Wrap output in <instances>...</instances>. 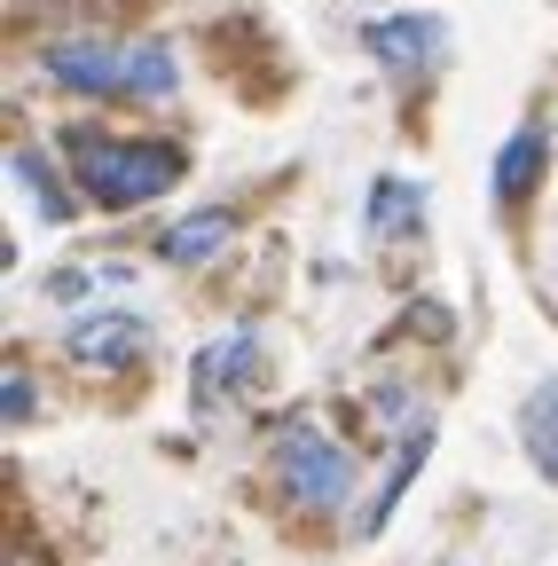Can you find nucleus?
<instances>
[{
    "label": "nucleus",
    "instance_id": "f257e3e1",
    "mask_svg": "<svg viewBox=\"0 0 558 566\" xmlns=\"http://www.w3.org/2000/svg\"><path fill=\"white\" fill-rule=\"evenodd\" d=\"M40 71L72 95H126V103H158L181 87V63L166 40H110V32H72V40H48Z\"/></svg>",
    "mask_w": 558,
    "mask_h": 566
},
{
    "label": "nucleus",
    "instance_id": "f03ea898",
    "mask_svg": "<svg viewBox=\"0 0 558 566\" xmlns=\"http://www.w3.org/2000/svg\"><path fill=\"white\" fill-rule=\"evenodd\" d=\"M72 166H80V197L103 212H134L181 181V150L158 134H103V126H72Z\"/></svg>",
    "mask_w": 558,
    "mask_h": 566
},
{
    "label": "nucleus",
    "instance_id": "7ed1b4c3",
    "mask_svg": "<svg viewBox=\"0 0 558 566\" xmlns=\"http://www.w3.org/2000/svg\"><path fill=\"white\" fill-rule=\"evenodd\" d=\"M275 480H284V495L299 512H315V520H330V512H346L355 504V457H346L323 424H307V417H292V424H275Z\"/></svg>",
    "mask_w": 558,
    "mask_h": 566
},
{
    "label": "nucleus",
    "instance_id": "20e7f679",
    "mask_svg": "<svg viewBox=\"0 0 558 566\" xmlns=\"http://www.w3.org/2000/svg\"><path fill=\"white\" fill-rule=\"evenodd\" d=\"M63 346H72V363H87V370H134L150 354V323L126 315V307H103V315H80L63 331Z\"/></svg>",
    "mask_w": 558,
    "mask_h": 566
},
{
    "label": "nucleus",
    "instance_id": "39448f33",
    "mask_svg": "<svg viewBox=\"0 0 558 566\" xmlns=\"http://www.w3.org/2000/svg\"><path fill=\"white\" fill-rule=\"evenodd\" d=\"M362 40H370V55L393 71V80H425V71H441L449 24L441 17H378Z\"/></svg>",
    "mask_w": 558,
    "mask_h": 566
},
{
    "label": "nucleus",
    "instance_id": "423d86ee",
    "mask_svg": "<svg viewBox=\"0 0 558 566\" xmlns=\"http://www.w3.org/2000/svg\"><path fill=\"white\" fill-rule=\"evenodd\" d=\"M229 244H236V212L229 205H204V212H189V221L158 229V260L166 268H204V260H221Z\"/></svg>",
    "mask_w": 558,
    "mask_h": 566
},
{
    "label": "nucleus",
    "instance_id": "0eeeda50",
    "mask_svg": "<svg viewBox=\"0 0 558 566\" xmlns=\"http://www.w3.org/2000/svg\"><path fill=\"white\" fill-rule=\"evenodd\" d=\"M519 449L543 480H558V370L543 386H527V401H519Z\"/></svg>",
    "mask_w": 558,
    "mask_h": 566
},
{
    "label": "nucleus",
    "instance_id": "6e6552de",
    "mask_svg": "<svg viewBox=\"0 0 558 566\" xmlns=\"http://www.w3.org/2000/svg\"><path fill=\"white\" fill-rule=\"evenodd\" d=\"M252 354H260V331L252 323H236L229 338H213V346L197 354V401H213L221 386H244L252 378Z\"/></svg>",
    "mask_w": 558,
    "mask_h": 566
},
{
    "label": "nucleus",
    "instance_id": "1a4fd4ad",
    "mask_svg": "<svg viewBox=\"0 0 558 566\" xmlns=\"http://www.w3.org/2000/svg\"><path fill=\"white\" fill-rule=\"evenodd\" d=\"M425 457H433V424H425V417H417V424H409V433L393 441V464H386V488H378V504L362 512V527H370V535H378V527L393 520V504H401V495H409V480H417V464H425Z\"/></svg>",
    "mask_w": 558,
    "mask_h": 566
},
{
    "label": "nucleus",
    "instance_id": "9d476101",
    "mask_svg": "<svg viewBox=\"0 0 558 566\" xmlns=\"http://www.w3.org/2000/svg\"><path fill=\"white\" fill-rule=\"evenodd\" d=\"M543 158H550V134H543V126H519L504 150H496V205H519V197L535 189Z\"/></svg>",
    "mask_w": 558,
    "mask_h": 566
},
{
    "label": "nucleus",
    "instance_id": "9b49d317",
    "mask_svg": "<svg viewBox=\"0 0 558 566\" xmlns=\"http://www.w3.org/2000/svg\"><path fill=\"white\" fill-rule=\"evenodd\" d=\"M9 174H17V189L40 205V221H48V229H63V221H72V189L55 181V166H48L40 150H9Z\"/></svg>",
    "mask_w": 558,
    "mask_h": 566
},
{
    "label": "nucleus",
    "instance_id": "f8f14e48",
    "mask_svg": "<svg viewBox=\"0 0 558 566\" xmlns=\"http://www.w3.org/2000/svg\"><path fill=\"white\" fill-rule=\"evenodd\" d=\"M425 212V181H378L370 189V237H393V221Z\"/></svg>",
    "mask_w": 558,
    "mask_h": 566
},
{
    "label": "nucleus",
    "instance_id": "ddd939ff",
    "mask_svg": "<svg viewBox=\"0 0 558 566\" xmlns=\"http://www.w3.org/2000/svg\"><path fill=\"white\" fill-rule=\"evenodd\" d=\"M9 424H32V378L9 370Z\"/></svg>",
    "mask_w": 558,
    "mask_h": 566
}]
</instances>
